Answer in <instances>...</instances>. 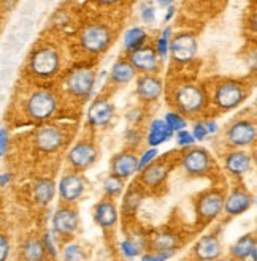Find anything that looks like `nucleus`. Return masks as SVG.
Masks as SVG:
<instances>
[{"label":"nucleus","instance_id":"f257e3e1","mask_svg":"<svg viewBox=\"0 0 257 261\" xmlns=\"http://www.w3.org/2000/svg\"><path fill=\"white\" fill-rule=\"evenodd\" d=\"M175 105L183 114H197L205 108L206 95L200 86L195 84H183L179 86L173 94Z\"/></svg>","mask_w":257,"mask_h":261},{"label":"nucleus","instance_id":"f03ea898","mask_svg":"<svg viewBox=\"0 0 257 261\" xmlns=\"http://www.w3.org/2000/svg\"><path fill=\"white\" fill-rule=\"evenodd\" d=\"M57 110V98L50 90H35L26 101V113L34 120H46L54 116Z\"/></svg>","mask_w":257,"mask_h":261},{"label":"nucleus","instance_id":"7ed1b4c3","mask_svg":"<svg viewBox=\"0 0 257 261\" xmlns=\"http://www.w3.org/2000/svg\"><path fill=\"white\" fill-rule=\"evenodd\" d=\"M30 71L38 78H51L60 68V57L54 48L44 46V48L37 49L29 62Z\"/></svg>","mask_w":257,"mask_h":261},{"label":"nucleus","instance_id":"20e7f679","mask_svg":"<svg viewBox=\"0 0 257 261\" xmlns=\"http://www.w3.org/2000/svg\"><path fill=\"white\" fill-rule=\"evenodd\" d=\"M81 46L84 51L99 54L107 49V46L111 41V30L105 24H89L81 32Z\"/></svg>","mask_w":257,"mask_h":261},{"label":"nucleus","instance_id":"39448f33","mask_svg":"<svg viewBox=\"0 0 257 261\" xmlns=\"http://www.w3.org/2000/svg\"><path fill=\"white\" fill-rule=\"evenodd\" d=\"M96 87V73L89 68H78L68 74L67 89L72 95L89 98Z\"/></svg>","mask_w":257,"mask_h":261},{"label":"nucleus","instance_id":"423d86ee","mask_svg":"<svg viewBox=\"0 0 257 261\" xmlns=\"http://www.w3.org/2000/svg\"><path fill=\"white\" fill-rule=\"evenodd\" d=\"M197 40H195L194 34L189 32H183L178 34L176 37L170 38V44H169V53L172 54L173 60L179 64H188L195 57L197 54Z\"/></svg>","mask_w":257,"mask_h":261},{"label":"nucleus","instance_id":"0eeeda50","mask_svg":"<svg viewBox=\"0 0 257 261\" xmlns=\"http://www.w3.org/2000/svg\"><path fill=\"white\" fill-rule=\"evenodd\" d=\"M245 89L240 83L225 81L219 84L215 90V103L221 110H233L243 101Z\"/></svg>","mask_w":257,"mask_h":261},{"label":"nucleus","instance_id":"6e6552de","mask_svg":"<svg viewBox=\"0 0 257 261\" xmlns=\"http://www.w3.org/2000/svg\"><path fill=\"white\" fill-rule=\"evenodd\" d=\"M224 207V196L219 192H208L203 193L197 201V217L208 223L215 220Z\"/></svg>","mask_w":257,"mask_h":261},{"label":"nucleus","instance_id":"1a4fd4ad","mask_svg":"<svg viewBox=\"0 0 257 261\" xmlns=\"http://www.w3.org/2000/svg\"><path fill=\"white\" fill-rule=\"evenodd\" d=\"M80 217L78 212L72 207H60L53 217L54 233L59 236H70L78 229Z\"/></svg>","mask_w":257,"mask_h":261},{"label":"nucleus","instance_id":"9d476101","mask_svg":"<svg viewBox=\"0 0 257 261\" xmlns=\"http://www.w3.org/2000/svg\"><path fill=\"white\" fill-rule=\"evenodd\" d=\"M211 163L209 153L203 147H194L183 157V168L191 176H202L208 171Z\"/></svg>","mask_w":257,"mask_h":261},{"label":"nucleus","instance_id":"9b49d317","mask_svg":"<svg viewBox=\"0 0 257 261\" xmlns=\"http://www.w3.org/2000/svg\"><path fill=\"white\" fill-rule=\"evenodd\" d=\"M96 159H97L96 147L86 141L77 143L68 152V162L77 170H87L89 166L94 165Z\"/></svg>","mask_w":257,"mask_h":261},{"label":"nucleus","instance_id":"f8f14e48","mask_svg":"<svg viewBox=\"0 0 257 261\" xmlns=\"http://www.w3.org/2000/svg\"><path fill=\"white\" fill-rule=\"evenodd\" d=\"M227 140L235 147H245L254 143L255 127L249 120H237L227 132Z\"/></svg>","mask_w":257,"mask_h":261},{"label":"nucleus","instance_id":"ddd939ff","mask_svg":"<svg viewBox=\"0 0 257 261\" xmlns=\"http://www.w3.org/2000/svg\"><path fill=\"white\" fill-rule=\"evenodd\" d=\"M64 143V133L54 125H43L35 133V146L43 152H54Z\"/></svg>","mask_w":257,"mask_h":261},{"label":"nucleus","instance_id":"4468645a","mask_svg":"<svg viewBox=\"0 0 257 261\" xmlns=\"http://www.w3.org/2000/svg\"><path fill=\"white\" fill-rule=\"evenodd\" d=\"M114 116V106L105 98H99L92 103L87 111V120L94 127H105L108 125Z\"/></svg>","mask_w":257,"mask_h":261},{"label":"nucleus","instance_id":"2eb2a0df","mask_svg":"<svg viewBox=\"0 0 257 261\" xmlns=\"http://www.w3.org/2000/svg\"><path fill=\"white\" fill-rule=\"evenodd\" d=\"M84 193V180L78 174H65L59 180V195L67 203H73Z\"/></svg>","mask_w":257,"mask_h":261},{"label":"nucleus","instance_id":"dca6fc26","mask_svg":"<svg viewBox=\"0 0 257 261\" xmlns=\"http://www.w3.org/2000/svg\"><path fill=\"white\" fill-rule=\"evenodd\" d=\"M222 253L221 242L215 234L203 236L194 247V255L199 261H216Z\"/></svg>","mask_w":257,"mask_h":261},{"label":"nucleus","instance_id":"f3484780","mask_svg":"<svg viewBox=\"0 0 257 261\" xmlns=\"http://www.w3.org/2000/svg\"><path fill=\"white\" fill-rule=\"evenodd\" d=\"M163 84L153 74H143L137 80V95L145 101H154L162 95Z\"/></svg>","mask_w":257,"mask_h":261},{"label":"nucleus","instance_id":"a211bd4d","mask_svg":"<svg viewBox=\"0 0 257 261\" xmlns=\"http://www.w3.org/2000/svg\"><path fill=\"white\" fill-rule=\"evenodd\" d=\"M138 171V159L130 152H121L111 162V174L126 179Z\"/></svg>","mask_w":257,"mask_h":261},{"label":"nucleus","instance_id":"6ab92c4d","mask_svg":"<svg viewBox=\"0 0 257 261\" xmlns=\"http://www.w3.org/2000/svg\"><path fill=\"white\" fill-rule=\"evenodd\" d=\"M129 62L135 70H140L145 73L156 71L159 67L157 54L153 48H149V46H143V48H140L138 51L132 53Z\"/></svg>","mask_w":257,"mask_h":261},{"label":"nucleus","instance_id":"aec40b11","mask_svg":"<svg viewBox=\"0 0 257 261\" xmlns=\"http://www.w3.org/2000/svg\"><path fill=\"white\" fill-rule=\"evenodd\" d=\"M252 206V196L246 192L235 190L232 192L227 199H224V211L229 216H240V214L246 212Z\"/></svg>","mask_w":257,"mask_h":261},{"label":"nucleus","instance_id":"412c9836","mask_svg":"<svg viewBox=\"0 0 257 261\" xmlns=\"http://www.w3.org/2000/svg\"><path fill=\"white\" fill-rule=\"evenodd\" d=\"M94 222L100 228H111L118 223V209L111 199H102L96 206Z\"/></svg>","mask_w":257,"mask_h":261},{"label":"nucleus","instance_id":"4be33fe9","mask_svg":"<svg viewBox=\"0 0 257 261\" xmlns=\"http://www.w3.org/2000/svg\"><path fill=\"white\" fill-rule=\"evenodd\" d=\"M170 138H173V132L167 127V124L163 122V119H154L149 125L148 132V144L157 147L163 143H167Z\"/></svg>","mask_w":257,"mask_h":261},{"label":"nucleus","instance_id":"5701e85b","mask_svg":"<svg viewBox=\"0 0 257 261\" xmlns=\"http://www.w3.org/2000/svg\"><path fill=\"white\" fill-rule=\"evenodd\" d=\"M251 163H252V160L249 157V153L241 152V150H233L225 157V168L235 176L245 174L246 171H249Z\"/></svg>","mask_w":257,"mask_h":261},{"label":"nucleus","instance_id":"b1692460","mask_svg":"<svg viewBox=\"0 0 257 261\" xmlns=\"http://www.w3.org/2000/svg\"><path fill=\"white\" fill-rule=\"evenodd\" d=\"M46 252L38 238H29L21 245V259L22 261H44Z\"/></svg>","mask_w":257,"mask_h":261},{"label":"nucleus","instance_id":"393cba45","mask_svg":"<svg viewBox=\"0 0 257 261\" xmlns=\"http://www.w3.org/2000/svg\"><path fill=\"white\" fill-rule=\"evenodd\" d=\"M56 195V184L51 179H38L34 182V198L38 204L46 206Z\"/></svg>","mask_w":257,"mask_h":261},{"label":"nucleus","instance_id":"a878e982","mask_svg":"<svg viewBox=\"0 0 257 261\" xmlns=\"http://www.w3.org/2000/svg\"><path fill=\"white\" fill-rule=\"evenodd\" d=\"M146 40H148V34L143 27H130L124 34V40H123L124 49L132 54L135 51H138L140 48H143Z\"/></svg>","mask_w":257,"mask_h":261},{"label":"nucleus","instance_id":"bb28decb","mask_svg":"<svg viewBox=\"0 0 257 261\" xmlns=\"http://www.w3.org/2000/svg\"><path fill=\"white\" fill-rule=\"evenodd\" d=\"M110 78L116 84H127L135 78V68L130 65L129 60L119 59L118 62H114L111 67Z\"/></svg>","mask_w":257,"mask_h":261},{"label":"nucleus","instance_id":"cd10ccee","mask_svg":"<svg viewBox=\"0 0 257 261\" xmlns=\"http://www.w3.org/2000/svg\"><path fill=\"white\" fill-rule=\"evenodd\" d=\"M167 174H169V170L165 165H162V163L149 165L142 173V180L146 184L148 187H157L165 179H167Z\"/></svg>","mask_w":257,"mask_h":261},{"label":"nucleus","instance_id":"c85d7f7f","mask_svg":"<svg viewBox=\"0 0 257 261\" xmlns=\"http://www.w3.org/2000/svg\"><path fill=\"white\" fill-rule=\"evenodd\" d=\"M257 250V244H255V238L254 234H245L241 236L230 249V255L235 258V259H246L249 258V255Z\"/></svg>","mask_w":257,"mask_h":261},{"label":"nucleus","instance_id":"c756f323","mask_svg":"<svg viewBox=\"0 0 257 261\" xmlns=\"http://www.w3.org/2000/svg\"><path fill=\"white\" fill-rule=\"evenodd\" d=\"M153 245L156 252H175V249L179 245V239L172 233H160L154 239Z\"/></svg>","mask_w":257,"mask_h":261},{"label":"nucleus","instance_id":"7c9ffc66","mask_svg":"<svg viewBox=\"0 0 257 261\" xmlns=\"http://www.w3.org/2000/svg\"><path fill=\"white\" fill-rule=\"evenodd\" d=\"M170 37H172V27H165L163 32L160 34L157 43H156V54L162 60L167 59L169 56V44H170Z\"/></svg>","mask_w":257,"mask_h":261},{"label":"nucleus","instance_id":"2f4dec72","mask_svg":"<svg viewBox=\"0 0 257 261\" xmlns=\"http://www.w3.org/2000/svg\"><path fill=\"white\" fill-rule=\"evenodd\" d=\"M86 255L80 244H67L62 252V259L64 261H84Z\"/></svg>","mask_w":257,"mask_h":261},{"label":"nucleus","instance_id":"473e14b6","mask_svg":"<svg viewBox=\"0 0 257 261\" xmlns=\"http://www.w3.org/2000/svg\"><path fill=\"white\" fill-rule=\"evenodd\" d=\"M163 122L167 124V127L175 133H178V132H181V130H186V125H188V122H186V119L181 116V114H178V113H167L165 114V117H163Z\"/></svg>","mask_w":257,"mask_h":261},{"label":"nucleus","instance_id":"72a5a7b5","mask_svg":"<svg viewBox=\"0 0 257 261\" xmlns=\"http://www.w3.org/2000/svg\"><path fill=\"white\" fill-rule=\"evenodd\" d=\"M103 190H105V193L110 195V196H116V195H119L121 192L124 190V180L116 177V176H113V174H110L107 179H105V182H103Z\"/></svg>","mask_w":257,"mask_h":261},{"label":"nucleus","instance_id":"f704fd0d","mask_svg":"<svg viewBox=\"0 0 257 261\" xmlns=\"http://www.w3.org/2000/svg\"><path fill=\"white\" fill-rule=\"evenodd\" d=\"M121 252H123V255L129 259H133V258H137L140 255V247H138V244L135 242L133 239L130 238H126L121 241Z\"/></svg>","mask_w":257,"mask_h":261},{"label":"nucleus","instance_id":"c9c22d12","mask_svg":"<svg viewBox=\"0 0 257 261\" xmlns=\"http://www.w3.org/2000/svg\"><path fill=\"white\" fill-rule=\"evenodd\" d=\"M142 201H143V195L140 192H137V190H130L124 196V207L129 212H133V211L138 209V206L142 204Z\"/></svg>","mask_w":257,"mask_h":261},{"label":"nucleus","instance_id":"e433bc0d","mask_svg":"<svg viewBox=\"0 0 257 261\" xmlns=\"http://www.w3.org/2000/svg\"><path fill=\"white\" fill-rule=\"evenodd\" d=\"M157 149L156 147H151V149H148L143 155L138 159V171H143L146 166H149V165H153V160L157 157Z\"/></svg>","mask_w":257,"mask_h":261},{"label":"nucleus","instance_id":"4c0bfd02","mask_svg":"<svg viewBox=\"0 0 257 261\" xmlns=\"http://www.w3.org/2000/svg\"><path fill=\"white\" fill-rule=\"evenodd\" d=\"M41 244H43V249L46 252V255L56 258L57 256V249H56V244H54V238L51 233H44L41 238Z\"/></svg>","mask_w":257,"mask_h":261},{"label":"nucleus","instance_id":"58836bf2","mask_svg":"<svg viewBox=\"0 0 257 261\" xmlns=\"http://www.w3.org/2000/svg\"><path fill=\"white\" fill-rule=\"evenodd\" d=\"M142 21L148 25H153L156 22V11L151 4L142 5Z\"/></svg>","mask_w":257,"mask_h":261},{"label":"nucleus","instance_id":"ea45409f","mask_svg":"<svg viewBox=\"0 0 257 261\" xmlns=\"http://www.w3.org/2000/svg\"><path fill=\"white\" fill-rule=\"evenodd\" d=\"M176 143H178V146H181V147H189V146H192V144L195 143V140L192 138L191 132H188V130H181V132L176 133Z\"/></svg>","mask_w":257,"mask_h":261},{"label":"nucleus","instance_id":"a19ab883","mask_svg":"<svg viewBox=\"0 0 257 261\" xmlns=\"http://www.w3.org/2000/svg\"><path fill=\"white\" fill-rule=\"evenodd\" d=\"M175 255V252H154L142 256V261H167Z\"/></svg>","mask_w":257,"mask_h":261},{"label":"nucleus","instance_id":"79ce46f5","mask_svg":"<svg viewBox=\"0 0 257 261\" xmlns=\"http://www.w3.org/2000/svg\"><path fill=\"white\" fill-rule=\"evenodd\" d=\"M10 146V133L5 127H0V159L5 157Z\"/></svg>","mask_w":257,"mask_h":261},{"label":"nucleus","instance_id":"37998d69","mask_svg":"<svg viewBox=\"0 0 257 261\" xmlns=\"http://www.w3.org/2000/svg\"><path fill=\"white\" fill-rule=\"evenodd\" d=\"M191 135L195 141H203L208 136V132L205 128V122H197V124L194 125V130L191 132Z\"/></svg>","mask_w":257,"mask_h":261},{"label":"nucleus","instance_id":"c03bdc74","mask_svg":"<svg viewBox=\"0 0 257 261\" xmlns=\"http://www.w3.org/2000/svg\"><path fill=\"white\" fill-rule=\"evenodd\" d=\"M10 256V241L5 234L0 233V261H7Z\"/></svg>","mask_w":257,"mask_h":261},{"label":"nucleus","instance_id":"a18cd8bd","mask_svg":"<svg viewBox=\"0 0 257 261\" xmlns=\"http://www.w3.org/2000/svg\"><path fill=\"white\" fill-rule=\"evenodd\" d=\"M205 128H206V132L208 133H211V135H215L216 132H218V124L215 120H209V122H205Z\"/></svg>","mask_w":257,"mask_h":261},{"label":"nucleus","instance_id":"49530a36","mask_svg":"<svg viewBox=\"0 0 257 261\" xmlns=\"http://www.w3.org/2000/svg\"><path fill=\"white\" fill-rule=\"evenodd\" d=\"M11 182V174L10 173H2L0 174V187H5Z\"/></svg>","mask_w":257,"mask_h":261},{"label":"nucleus","instance_id":"de8ad7c7","mask_svg":"<svg viewBox=\"0 0 257 261\" xmlns=\"http://www.w3.org/2000/svg\"><path fill=\"white\" fill-rule=\"evenodd\" d=\"M173 16H175V5L172 4V5L167 8V14H165V21H170Z\"/></svg>","mask_w":257,"mask_h":261},{"label":"nucleus","instance_id":"09e8293b","mask_svg":"<svg viewBox=\"0 0 257 261\" xmlns=\"http://www.w3.org/2000/svg\"><path fill=\"white\" fill-rule=\"evenodd\" d=\"M216 261H233V259H230V258H221V259H216Z\"/></svg>","mask_w":257,"mask_h":261}]
</instances>
